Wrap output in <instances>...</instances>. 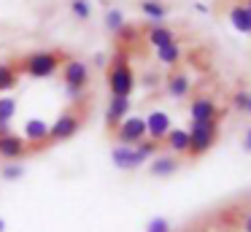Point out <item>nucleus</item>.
<instances>
[{
	"mask_svg": "<svg viewBox=\"0 0 251 232\" xmlns=\"http://www.w3.org/2000/svg\"><path fill=\"white\" fill-rule=\"evenodd\" d=\"M108 89H111V97H130L132 89H135V73H132V65H130V57H127L125 49L114 54L108 65Z\"/></svg>",
	"mask_w": 251,
	"mask_h": 232,
	"instance_id": "1",
	"label": "nucleus"
},
{
	"mask_svg": "<svg viewBox=\"0 0 251 232\" xmlns=\"http://www.w3.org/2000/svg\"><path fill=\"white\" fill-rule=\"evenodd\" d=\"M186 132H189V151L186 154L192 159H197L205 151H211L213 143L219 140V122H192V127Z\"/></svg>",
	"mask_w": 251,
	"mask_h": 232,
	"instance_id": "2",
	"label": "nucleus"
},
{
	"mask_svg": "<svg viewBox=\"0 0 251 232\" xmlns=\"http://www.w3.org/2000/svg\"><path fill=\"white\" fill-rule=\"evenodd\" d=\"M62 54L60 52H33L22 59V70L30 78H49L60 70Z\"/></svg>",
	"mask_w": 251,
	"mask_h": 232,
	"instance_id": "3",
	"label": "nucleus"
},
{
	"mask_svg": "<svg viewBox=\"0 0 251 232\" xmlns=\"http://www.w3.org/2000/svg\"><path fill=\"white\" fill-rule=\"evenodd\" d=\"M62 78H65L68 95H71L73 100H81L84 89H87V84H89V68H87V62H81V59H65Z\"/></svg>",
	"mask_w": 251,
	"mask_h": 232,
	"instance_id": "4",
	"label": "nucleus"
},
{
	"mask_svg": "<svg viewBox=\"0 0 251 232\" xmlns=\"http://www.w3.org/2000/svg\"><path fill=\"white\" fill-rule=\"evenodd\" d=\"M81 113L78 111H65L54 119V124H49V143H62V140H71L73 135L81 129Z\"/></svg>",
	"mask_w": 251,
	"mask_h": 232,
	"instance_id": "5",
	"label": "nucleus"
},
{
	"mask_svg": "<svg viewBox=\"0 0 251 232\" xmlns=\"http://www.w3.org/2000/svg\"><path fill=\"white\" fill-rule=\"evenodd\" d=\"M119 146H138L141 140H146V119L143 116H127L119 127L114 129Z\"/></svg>",
	"mask_w": 251,
	"mask_h": 232,
	"instance_id": "6",
	"label": "nucleus"
},
{
	"mask_svg": "<svg viewBox=\"0 0 251 232\" xmlns=\"http://www.w3.org/2000/svg\"><path fill=\"white\" fill-rule=\"evenodd\" d=\"M111 159H114V165L119 167V170H135V167L143 165V162H149L135 146H114Z\"/></svg>",
	"mask_w": 251,
	"mask_h": 232,
	"instance_id": "7",
	"label": "nucleus"
},
{
	"mask_svg": "<svg viewBox=\"0 0 251 232\" xmlns=\"http://www.w3.org/2000/svg\"><path fill=\"white\" fill-rule=\"evenodd\" d=\"M27 151H30V146H27V140H25L22 135H17V132L0 135V156H3V159H8V162L22 159Z\"/></svg>",
	"mask_w": 251,
	"mask_h": 232,
	"instance_id": "8",
	"label": "nucleus"
},
{
	"mask_svg": "<svg viewBox=\"0 0 251 232\" xmlns=\"http://www.w3.org/2000/svg\"><path fill=\"white\" fill-rule=\"evenodd\" d=\"M189 113H192V122H219V116H222L219 105L211 97H195L189 105Z\"/></svg>",
	"mask_w": 251,
	"mask_h": 232,
	"instance_id": "9",
	"label": "nucleus"
},
{
	"mask_svg": "<svg viewBox=\"0 0 251 232\" xmlns=\"http://www.w3.org/2000/svg\"><path fill=\"white\" fill-rule=\"evenodd\" d=\"M170 116L165 111H151L146 116V138H151V140H157V143H162L165 140V135L170 132Z\"/></svg>",
	"mask_w": 251,
	"mask_h": 232,
	"instance_id": "10",
	"label": "nucleus"
},
{
	"mask_svg": "<svg viewBox=\"0 0 251 232\" xmlns=\"http://www.w3.org/2000/svg\"><path fill=\"white\" fill-rule=\"evenodd\" d=\"M127 113H130V97H111L108 108H105V127L114 132L127 119Z\"/></svg>",
	"mask_w": 251,
	"mask_h": 232,
	"instance_id": "11",
	"label": "nucleus"
},
{
	"mask_svg": "<svg viewBox=\"0 0 251 232\" xmlns=\"http://www.w3.org/2000/svg\"><path fill=\"white\" fill-rule=\"evenodd\" d=\"M22 138L27 140L30 149H33V146H46L49 143V124H46L44 119H27Z\"/></svg>",
	"mask_w": 251,
	"mask_h": 232,
	"instance_id": "12",
	"label": "nucleus"
},
{
	"mask_svg": "<svg viewBox=\"0 0 251 232\" xmlns=\"http://www.w3.org/2000/svg\"><path fill=\"white\" fill-rule=\"evenodd\" d=\"M178 156H173V154H159V156H154L151 159V165H149V173L151 176H157V178H168V176H173L176 170H178Z\"/></svg>",
	"mask_w": 251,
	"mask_h": 232,
	"instance_id": "13",
	"label": "nucleus"
},
{
	"mask_svg": "<svg viewBox=\"0 0 251 232\" xmlns=\"http://www.w3.org/2000/svg\"><path fill=\"white\" fill-rule=\"evenodd\" d=\"M165 86H168V95H170V97H176V100L186 97V95H189V89H192L189 76H186V73H178V70L168 76V84H165Z\"/></svg>",
	"mask_w": 251,
	"mask_h": 232,
	"instance_id": "14",
	"label": "nucleus"
},
{
	"mask_svg": "<svg viewBox=\"0 0 251 232\" xmlns=\"http://www.w3.org/2000/svg\"><path fill=\"white\" fill-rule=\"evenodd\" d=\"M162 143L168 146L173 154H186V151H189V132H186V129H170Z\"/></svg>",
	"mask_w": 251,
	"mask_h": 232,
	"instance_id": "15",
	"label": "nucleus"
},
{
	"mask_svg": "<svg viewBox=\"0 0 251 232\" xmlns=\"http://www.w3.org/2000/svg\"><path fill=\"white\" fill-rule=\"evenodd\" d=\"M146 38H149V43H151L154 49H162V46H168V43H176V32L170 30V27H165V25H154L151 30L146 32Z\"/></svg>",
	"mask_w": 251,
	"mask_h": 232,
	"instance_id": "16",
	"label": "nucleus"
},
{
	"mask_svg": "<svg viewBox=\"0 0 251 232\" xmlns=\"http://www.w3.org/2000/svg\"><path fill=\"white\" fill-rule=\"evenodd\" d=\"M19 84V68L11 62H0V92H11Z\"/></svg>",
	"mask_w": 251,
	"mask_h": 232,
	"instance_id": "17",
	"label": "nucleus"
},
{
	"mask_svg": "<svg viewBox=\"0 0 251 232\" xmlns=\"http://www.w3.org/2000/svg\"><path fill=\"white\" fill-rule=\"evenodd\" d=\"M229 22H232L235 30L251 35V11L246 8V5H235V8L229 11Z\"/></svg>",
	"mask_w": 251,
	"mask_h": 232,
	"instance_id": "18",
	"label": "nucleus"
},
{
	"mask_svg": "<svg viewBox=\"0 0 251 232\" xmlns=\"http://www.w3.org/2000/svg\"><path fill=\"white\" fill-rule=\"evenodd\" d=\"M141 11H143V16H149V19L154 22V25H162V19L168 16V5H162L159 0H143Z\"/></svg>",
	"mask_w": 251,
	"mask_h": 232,
	"instance_id": "19",
	"label": "nucleus"
},
{
	"mask_svg": "<svg viewBox=\"0 0 251 232\" xmlns=\"http://www.w3.org/2000/svg\"><path fill=\"white\" fill-rule=\"evenodd\" d=\"M157 59L162 65H178V59H181V46L178 43H168V46H162V49H157Z\"/></svg>",
	"mask_w": 251,
	"mask_h": 232,
	"instance_id": "20",
	"label": "nucleus"
},
{
	"mask_svg": "<svg viewBox=\"0 0 251 232\" xmlns=\"http://www.w3.org/2000/svg\"><path fill=\"white\" fill-rule=\"evenodd\" d=\"M125 25H127L125 14H122L119 8H108V11H105V30H108V32H114V35H116Z\"/></svg>",
	"mask_w": 251,
	"mask_h": 232,
	"instance_id": "21",
	"label": "nucleus"
},
{
	"mask_svg": "<svg viewBox=\"0 0 251 232\" xmlns=\"http://www.w3.org/2000/svg\"><path fill=\"white\" fill-rule=\"evenodd\" d=\"M14 116H17V100L14 97H0V122L11 124Z\"/></svg>",
	"mask_w": 251,
	"mask_h": 232,
	"instance_id": "22",
	"label": "nucleus"
},
{
	"mask_svg": "<svg viewBox=\"0 0 251 232\" xmlns=\"http://www.w3.org/2000/svg\"><path fill=\"white\" fill-rule=\"evenodd\" d=\"M71 14H73V19L87 22L89 16H92V5H89V0H71Z\"/></svg>",
	"mask_w": 251,
	"mask_h": 232,
	"instance_id": "23",
	"label": "nucleus"
},
{
	"mask_svg": "<svg viewBox=\"0 0 251 232\" xmlns=\"http://www.w3.org/2000/svg\"><path fill=\"white\" fill-rule=\"evenodd\" d=\"M0 176L6 178V181H19V178L25 176V167L19 165V162H8V165L0 170Z\"/></svg>",
	"mask_w": 251,
	"mask_h": 232,
	"instance_id": "24",
	"label": "nucleus"
},
{
	"mask_svg": "<svg viewBox=\"0 0 251 232\" xmlns=\"http://www.w3.org/2000/svg\"><path fill=\"white\" fill-rule=\"evenodd\" d=\"M146 232H170V221L162 219V216H154L146 224Z\"/></svg>",
	"mask_w": 251,
	"mask_h": 232,
	"instance_id": "25",
	"label": "nucleus"
},
{
	"mask_svg": "<svg viewBox=\"0 0 251 232\" xmlns=\"http://www.w3.org/2000/svg\"><path fill=\"white\" fill-rule=\"evenodd\" d=\"M235 108H238V111H249V103H251V95L249 92H235Z\"/></svg>",
	"mask_w": 251,
	"mask_h": 232,
	"instance_id": "26",
	"label": "nucleus"
},
{
	"mask_svg": "<svg viewBox=\"0 0 251 232\" xmlns=\"http://www.w3.org/2000/svg\"><path fill=\"white\" fill-rule=\"evenodd\" d=\"M95 65H100V68H103V65H105V54H95Z\"/></svg>",
	"mask_w": 251,
	"mask_h": 232,
	"instance_id": "27",
	"label": "nucleus"
},
{
	"mask_svg": "<svg viewBox=\"0 0 251 232\" xmlns=\"http://www.w3.org/2000/svg\"><path fill=\"white\" fill-rule=\"evenodd\" d=\"M243 149L251 151V129H249V135H246V140H243Z\"/></svg>",
	"mask_w": 251,
	"mask_h": 232,
	"instance_id": "28",
	"label": "nucleus"
},
{
	"mask_svg": "<svg viewBox=\"0 0 251 232\" xmlns=\"http://www.w3.org/2000/svg\"><path fill=\"white\" fill-rule=\"evenodd\" d=\"M243 230H246V232H251V213L243 219Z\"/></svg>",
	"mask_w": 251,
	"mask_h": 232,
	"instance_id": "29",
	"label": "nucleus"
},
{
	"mask_svg": "<svg viewBox=\"0 0 251 232\" xmlns=\"http://www.w3.org/2000/svg\"><path fill=\"white\" fill-rule=\"evenodd\" d=\"M6 132H11V124H3V122H0V135H6Z\"/></svg>",
	"mask_w": 251,
	"mask_h": 232,
	"instance_id": "30",
	"label": "nucleus"
},
{
	"mask_svg": "<svg viewBox=\"0 0 251 232\" xmlns=\"http://www.w3.org/2000/svg\"><path fill=\"white\" fill-rule=\"evenodd\" d=\"M0 232H6V221L0 219Z\"/></svg>",
	"mask_w": 251,
	"mask_h": 232,
	"instance_id": "31",
	"label": "nucleus"
},
{
	"mask_svg": "<svg viewBox=\"0 0 251 232\" xmlns=\"http://www.w3.org/2000/svg\"><path fill=\"white\" fill-rule=\"evenodd\" d=\"M249 113H251V103H249Z\"/></svg>",
	"mask_w": 251,
	"mask_h": 232,
	"instance_id": "32",
	"label": "nucleus"
}]
</instances>
